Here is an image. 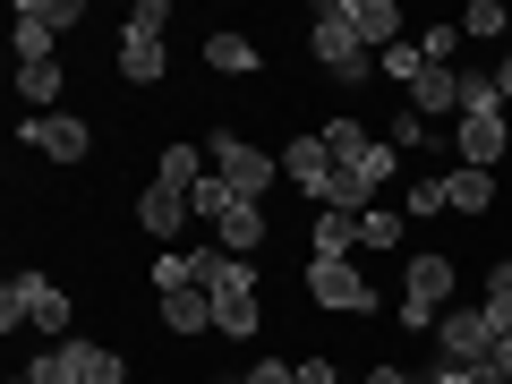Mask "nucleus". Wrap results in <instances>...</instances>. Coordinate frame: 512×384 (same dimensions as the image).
I'll list each match as a JSON object with an SVG mask.
<instances>
[{"label":"nucleus","instance_id":"nucleus-23","mask_svg":"<svg viewBox=\"0 0 512 384\" xmlns=\"http://www.w3.org/2000/svg\"><path fill=\"white\" fill-rule=\"evenodd\" d=\"M154 180H171V188L197 197V188L214 180V163H205V146H163V154H154Z\"/></svg>","mask_w":512,"mask_h":384},{"label":"nucleus","instance_id":"nucleus-11","mask_svg":"<svg viewBox=\"0 0 512 384\" xmlns=\"http://www.w3.org/2000/svg\"><path fill=\"white\" fill-rule=\"evenodd\" d=\"M333 171H342V163H333V146H325V137H316V128H308V137H291V146H282V180H291L299 197H316V205H325Z\"/></svg>","mask_w":512,"mask_h":384},{"label":"nucleus","instance_id":"nucleus-21","mask_svg":"<svg viewBox=\"0 0 512 384\" xmlns=\"http://www.w3.org/2000/svg\"><path fill=\"white\" fill-rule=\"evenodd\" d=\"M487 205H495V171H470V163L444 171V214H487Z\"/></svg>","mask_w":512,"mask_h":384},{"label":"nucleus","instance_id":"nucleus-32","mask_svg":"<svg viewBox=\"0 0 512 384\" xmlns=\"http://www.w3.org/2000/svg\"><path fill=\"white\" fill-rule=\"evenodd\" d=\"M239 384H299V367L291 359H256V367H239Z\"/></svg>","mask_w":512,"mask_h":384},{"label":"nucleus","instance_id":"nucleus-19","mask_svg":"<svg viewBox=\"0 0 512 384\" xmlns=\"http://www.w3.org/2000/svg\"><path fill=\"white\" fill-rule=\"evenodd\" d=\"M9 26H43V35H77V26H86V0H18V9H9Z\"/></svg>","mask_w":512,"mask_h":384},{"label":"nucleus","instance_id":"nucleus-14","mask_svg":"<svg viewBox=\"0 0 512 384\" xmlns=\"http://www.w3.org/2000/svg\"><path fill=\"white\" fill-rule=\"evenodd\" d=\"M350 248H359V214H333V205H316L308 265H350Z\"/></svg>","mask_w":512,"mask_h":384},{"label":"nucleus","instance_id":"nucleus-7","mask_svg":"<svg viewBox=\"0 0 512 384\" xmlns=\"http://www.w3.org/2000/svg\"><path fill=\"white\" fill-rule=\"evenodd\" d=\"M299 282H308V299H316L325 316H359V325L376 316V282H367L359 265H308Z\"/></svg>","mask_w":512,"mask_h":384},{"label":"nucleus","instance_id":"nucleus-38","mask_svg":"<svg viewBox=\"0 0 512 384\" xmlns=\"http://www.w3.org/2000/svg\"><path fill=\"white\" fill-rule=\"evenodd\" d=\"M214 384H239V376H214Z\"/></svg>","mask_w":512,"mask_h":384},{"label":"nucleus","instance_id":"nucleus-6","mask_svg":"<svg viewBox=\"0 0 512 384\" xmlns=\"http://www.w3.org/2000/svg\"><path fill=\"white\" fill-rule=\"evenodd\" d=\"M393 171H402V154H393V146H384V137H376V146H367L359 163H342V171H333L325 205H333V214H376V188L393 180Z\"/></svg>","mask_w":512,"mask_h":384},{"label":"nucleus","instance_id":"nucleus-18","mask_svg":"<svg viewBox=\"0 0 512 384\" xmlns=\"http://www.w3.org/2000/svg\"><path fill=\"white\" fill-rule=\"evenodd\" d=\"M265 239H274V231H265V205L231 197V214L214 222V248H231V256H256V248H265Z\"/></svg>","mask_w":512,"mask_h":384},{"label":"nucleus","instance_id":"nucleus-9","mask_svg":"<svg viewBox=\"0 0 512 384\" xmlns=\"http://www.w3.org/2000/svg\"><path fill=\"white\" fill-rule=\"evenodd\" d=\"M9 299H26V325H35L43 342H77V333H69V316H77V299L60 291L52 274H9Z\"/></svg>","mask_w":512,"mask_h":384},{"label":"nucleus","instance_id":"nucleus-22","mask_svg":"<svg viewBox=\"0 0 512 384\" xmlns=\"http://www.w3.org/2000/svg\"><path fill=\"white\" fill-rule=\"evenodd\" d=\"M163 291H205V248H163L154 256V299Z\"/></svg>","mask_w":512,"mask_h":384},{"label":"nucleus","instance_id":"nucleus-26","mask_svg":"<svg viewBox=\"0 0 512 384\" xmlns=\"http://www.w3.org/2000/svg\"><path fill=\"white\" fill-rule=\"evenodd\" d=\"M402 231H410V214H393V205H376V214H359V248H402Z\"/></svg>","mask_w":512,"mask_h":384},{"label":"nucleus","instance_id":"nucleus-1","mask_svg":"<svg viewBox=\"0 0 512 384\" xmlns=\"http://www.w3.org/2000/svg\"><path fill=\"white\" fill-rule=\"evenodd\" d=\"M308 52H316V69H325L342 94H367V77H376V52H367L359 26H350V0H316V18H308Z\"/></svg>","mask_w":512,"mask_h":384},{"label":"nucleus","instance_id":"nucleus-15","mask_svg":"<svg viewBox=\"0 0 512 384\" xmlns=\"http://www.w3.org/2000/svg\"><path fill=\"white\" fill-rule=\"evenodd\" d=\"M154 316H163L171 342H197V333H214V299H205V291H163V299H154Z\"/></svg>","mask_w":512,"mask_h":384},{"label":"nucleus","instance_id":"nucleus-31","mask_svg":"<svg viewBox=\"0 0 512 384\" xmlns=\"http://www.w3.org/2000/svg\"><path fill=\"white\" fill-rule=\"evenodd\" d=\"M77 350H86V384H128V359L111 342H77Z\"/></svg>","mask_w":512,"mask_h":384},{"label":"nucleus","instance_id":"nucleus-4","mask_svg":"<svg viewBox=\"0 0 512 384\" xmlns=\"http://www.w3.org/2000/svg\"><path fill=\"white\" fill-rule=\"evenodd\" d=\"M163 26H171V9L163 0H137L128 9V26H120V86H163L171 77V43H163Z\"/></svg>","mask_w":512,"mask_h":384},{"label":"nucleus","instance_id":"nucleus-25","mask_svg":"<svg viewBox=\"0 0 512 384\" xmlns=\"http://www.w3.org/2000/svg\"><path fill=\"white\" fill-rule=\"evenodd\" d=\"M461 35L487 43V52H504V43H512V9H504V0H470V9H461Z\"/></svg>","mask_w":512,"mask_h":384},{"label":"nucleus","instance_id":"nucleus-13","mask_svg":"<svg viewBox=\"0 0 512 384\" xmlns=\"http://www.w3.org/2000/svg\"><path fill=\"white\" fill-rule=\"evenodd\" d=\"M205 299H256V256H231L205 239Z\"/></svg>","mask_w":512,"mask_h":384},{"label":"nucleus","instance_id":"nucleus-8","mask_svg":"<svg viewBox=\"0 0 512 384\" xmlns=\"http://www.w3.org/2000/svg\"><path fill=\"white\" fill-rule=\"evenodd\" d=\"M436 359H444V367H487V359H495V316H487V308H444Z\"/></svg>","mask_w":512,"mask_h":384},{"label":"nucleus","instance_id":"nucleus-37","mask_svg":"<svg viewBox=\"0 0 512 384\" xmlns=\"http://www.w3.org/2000/svg\"><path fill=\"white\" fill-rule=\"evenodd\" d=\"M487 367H495V376H512V333H495V359Z\"/></svg>","mask_w":512,"mask_h":384},{"label":"nucleus","instance_id":"nucleus-5","mask_svg":"<svg viewBox=\"0 0 512 384\" xmlns=\"http://www.w3.org/2000/svg\"><path fill=\"white\" fill-rule=\"evenodd\" d=\"M18 146L60 163V171H77V163H94V128L77 111H43V120H18Z\"/></svg>","mask_w":512,"mask_h":384},{"label":"nucleus","instance_id":"nucleus-28","mask_svg":"<svg viewBox=\"0 0 512 384\" xmlns=\"http://www.w3.org/2000/svg\"><path fill=\"white\" fill-rule=\"evenodd\" d=\"M316 137H325V146H333V163H359V154L376 146V137H367V128L350 120V111H342V120H325V128H316Z\"/></svg>","mask_w":512,"mask_h":384},{"label":"nucleus","instance_id":"nucleus-16","mask_svg":"<svg viewBox=\"0 0 512 384\" xmlns=\"http://www.w3.org/2000/svg\"><path fill=\"white\" fill-rule=\"evenodd\" d=\"M205 69L214 77H256L265 52H256V35H239V26H214V35H205Z\"/></svg>","mask_w":512,"mask_h":384},{"label":"nucleus","instance_id":"nucleus-30","mask_svg":"<svg viewBox=\"0 0 512 384\" xmlns=\"http://www.w3.org/2000/svg\"><path fill=\"white\" fill-rule=\"evenodd\" d=\"M419 69H427V52H419V43H410V35H402V43H393V52L376 60V77H393V86H419Z\"/></svg>","mask_w":512,"mask_h":384},{"label":"nucleus","instance_id":"nucleus-17","mask_svg":"<svg viewBox=\"0 0 512 384\" xmlns=\"http://www.w3.org/2000/svg\"><path fill=\"white\" fill-rule=\"evenodd\" d=\"M350 26H359V43L384 60L393 43H402V26H410V18H402V0H350Z\"/></svg>","mask_w":512,"mask_h":384},{"label":"nucleus","instance_id":"nucleus-24","mask_svg":"<svg viewBox=\"0 0 512 384\" xmlns=\"http://www.w3.org/2000/svg\"><path fill=\"white\" fill-rule=\"evenodd\" d=\"M26 384H86V350L77 342H43L35 367H26Z\"/></svg>","mask_w":512,"mask_h":384},{"label":"nucleus","instance_id":"nucleus-35","mask_svg":"<svg viewBox=\"0 0 512 384\" xmlns=\"http://www.w3.org/2000/svg\"><path fill=\"white\" fill-rule=\"evenodd\" d=\"M427 384H478V367H444L436 359V367H427Z\"/></svg>","mask_w":512,"mask_h":384},{"label":"nucleus","instance_id":"nucleus-39","mask_svg":"<svg viewBox=\"0 0 512 384\" xmlns=\"http://www.w3.org/2000/svg\"><path fill=\"white\" fill-rule=\"evenodd\" d=\"M9 384H26V376H9Z\"/></svg>","mask_w":512,"mask_h":384},{"label":"nucleus","instance_id":"nucleus-34","mask_svg":"<svg viewBox=\"0 0 512 384\" xmlns=\"http://www.w3.org/2000/svg\"><path fill=\"white\" fill-rule=\"evenodd\" d=\"M359 384H419V376H410V367H402V359H376V367H367V376H359Z\"/></svg>","mask_w":512,"mask_h":384},{"label":"nucleus","instance_id":"nucleus-27","mask_svg":"<svg viewBox=\"0 0 512 384\" xmlns=\"http://www.w3.org/2000/svg\"><path fill=\"white\" fill-rule=\"evenodd\" d=\"M402 214H410V222H436V214H444V171H419V180L402 188Z\"/></svg>","mask_w":512,"mask_h":384},{"label":"nucleus","instance_id":"nucleus-10","mask_svg":"<svg viewBox=\"0 0 512 384\" xmlns=\"http://www.w3.org/2000/svg\"><path fill=\"white\" fill-rule=\"evenodd\" d=\"M504 154H512V120H504V111H461V120H453V163L495 171Z\"/></svg>","mask_w":512,"mask_h":384},{"label":"nucleus","instance_id":"nucleus-2","mask_svg":"<svg viewBox=\"0 0 512 384\" xmlns=\"http://www.w3.org/2000/svg\"><path fill=\"white\" fill-rule=\"evenodd\" d=\"M205 163H214V180L231 188V197H248V205H265L282 188V154L248 146L239 128H214V137H205Z\"/></svg>","mask_w":512,"mask_h":384},{"label":"nucleus","instance_id":"nucleus-12","mask_svg":"<svg viewBox=\"0 0 512 384\" xmlns=\"http://www.w3.org/2000/svg\"><path fill=\"white\" fill-rule=\"evenodd\" d=\"M188 222H197V197L171 188V180H146V197H137V231L171 239V231H188Z\"/></svg>","mask_w":512,"mask_h":384},{"label":"nucleus","instance_id":"nucleus-20","mask_svg":"<svg viewBox=\"0 0 512 384\" xmlns=\"http://www.w3.org/2000/svg\"><path fill=\"white\" fill-rule=\"evenodd\" d=\"M410 111H419V120H444V111H453V120H461V69H419Z\"/></svg>","mask_w":512,"mask_h":384},{"label":"nucleus","instance_id":"nucleus-33","mask_svg":"<svg viewBox=\"0 0 512 384\" xmlns=\"http://www.w3.org/2000/svg\"><path fill=\"white\" fill-rule=\"evenodd\" d=\"M222 214H231V188L205 180V188H197V222H222Z\"/></svg>","mask_w":512,"mask_h":384},{"label":"nucleus","instance_id":"nucleus-36","mask_svg":"<svg viewBox=\"0 0 512 384\" xmlns=\"http://www.w3.org/2000/svg\"><path fill=\"white\" fill-rule=\"evenodd\" d=\"M487 69H495V94H504V103H512V43H504V52H495V60H487Z\"/></svg>","mask_w":512,"mask_h":384},{"label":"nucleus","instance_id":"nucleus-29","mask_svg":"<svg viewBox=\"0 0 512 384\" xmlns=\"http://www.w3.org/2000/svg\"><path fill=\"white\" fill-rule=\"evenodd\" d=\"M384 146H393V154H410V146H436V120H419V111H393V128H384Z\"/></svg>","mask_w":512,"mask_h":384},{"label":"nucleus","instance_id":"nucleus-3","mask_svg":"<svg viewBox=\"0 0 512 384\" xmlns=\"http://www.w3.org/2000/svg\"><path fill=\"white\" fill-rule=\"evenodd\" d=\"M453 291H461V265L444 248L410 256V265H402V333H436L444 308H453Z\"/></svg>","mask_w":512,"mask_h":384}]
</instances>
